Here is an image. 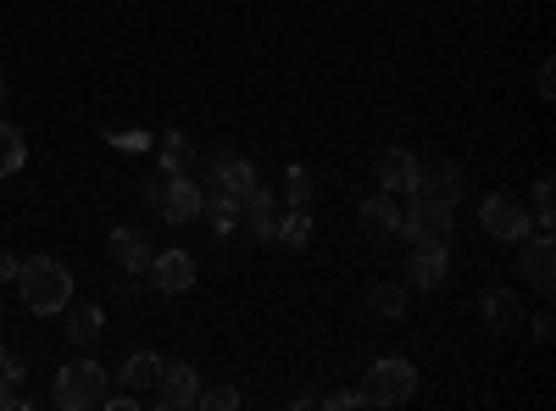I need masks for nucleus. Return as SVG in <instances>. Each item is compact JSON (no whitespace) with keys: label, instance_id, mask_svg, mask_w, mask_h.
<instances>
[{"label":"nucleus","instance_id":"obj_1","mask_svg":"<svg viewBox=\"0 0 556 411\" xmlns=\"http://www.w3.org/2000/svg\"><path fill=\"white\" fill-rule=\"evenodd\" d=\"M17 295H23V306L34 311V317H56L67 300H73V272L56 261V256H28V261H17Z\"/></svg>","mask_w":556,"mask_h":411},{"label":"nucleus","instance_id":"obj_2","mask_svg":"<svg viewBox=\"0 0 556 411\" xmlns=\"http://www.w3.org/2000/svg\"><path fill=\"white\" fill-rule=\"evenodd\" d=\"M362 406H406L417 395V368L406 356H379L374 368L362 373Z\"/></svg>","mask_w":556,"mask_h":411},{"label":"nucleus","instance_id":"obj_3","mask_svg":"<svg viewBox=\"0 0 556 411\" xmlns=\"http://www.w3.org/2000/svg\"><path fill=\"white\" fill-rule=\"evenodd\" d=\"M101 395H106V368H101V361L78 356V361H67V368H56L51 400H56L62 411H84V406H101Z\"/></svg>","mask_w":556,"mask_h":411},{"label":"nucleus","instance_id":"obj_4","mask_svg":"<svg viewBox=\"0 0 556 411\" xmlns=\"http://www.w3.org/2000/svg\"><path fill=\"white\" fill-rule=\"evenodd\" d=\"M451 211H456V206L412 190V206L401 211V234L417 240V245H445V240H451Z\"/></svg>","mask_w":556,"mask_h":411},{"label":"nucleus","instance_id":"obj_5","mask_svg":"<svg viewBox=\"0 0 556 411\" xmlns=\"http://www.w3.org/2000/svg\"><path fill=\"white\" fill-rule=\"evenodd\" d=\"M479 222H484V234H490V240H501V245H518V240H529V234H534V217L523 211V201H518V195H484Z\"/></svg>","mask_w":556,"mask_h":411},{"label":"nucleus","instance_id":"obj_6","mask_svg":"<svg viewBox=\"0 0 556 411\" xmlns=\"http://www.w3.org/2000/svg\"><path fill=\"white\" fill-rule=\"evenodd\" d=\"M256 184H262V178H256V167H251L240 151H217V156H212V172L201 178L206 195H235V201H245Z\"/></svg>","mask_w":556,"mask_h":411},{"label":"nucleus","instance_id":"obj_7","mask_svg":"<svg viewBox=\"0 0 556 411\" xmlns=\"http://www.w3.org/2000/svg\"><path fill=\"white\" fill-rule=\"evenodd\" d=\"M518 272H523V284L534 290V295H551L556 290V245H551V234H534L529 240H518Z\"/></svg>","mask_w":556,"mask_h":411},{"label":"nucleus","instance_id":"obj_8","mask_svg":"<svg viewBox=\"0 0 556 411\" xmlns=\"http://www.w3.org/2000/svg\"><path fill=\"white\" fill-rule=\"evenodd\" d=\"M195 395H201V373L190 368V361H162L151 400H156L162 411H184V406H195Z\"/></svg>","mask_w":556,"mask_h":411},{"label":"nucleus","instance_id":"obj_9","mask_svg":"<svg viewBox=\"0 0 556 411\" xmlns=\"http://www.w3.org/2000/svg\"><path fill=\"white\" fill-rule=\"evenodd\" d=\"M146 279L162 290V295H184V290H195V256L190 251H156L151 267H146Z\"/></svg>","mask_w":556,"mask_h":411},{"label":"nucleus","instance_id":"obj_10","mask_svg":"<svg viewBox=\"0 0 556 411\" xmlns=\"http://www.w3.org/2000/svg\"><path fill=\"white\" fill-rule=\"evenodd\" d=\"M201 206H206L201 178H190V172L167 178V195H162V217H167V222H195V217H201Z\"/></svg>","mask_w":556,"mask_h":411},{"label":"nucleus","instance_id":"obj_11","mask_svg":"<svg viewBox=\"0 0 556 411\" xmlns=\"http://www.w3.org/2000/svg\"><path fill=\"white\" fill-rule=\"evenodd\" d=\"M356 222H362V234L374 240V245H390V240L401 234V206H395V195H367L362 211H356Z\"/></svg>","mask_w":556,"mask_h":411},{"label":"nucleus","instance_id":"obj_12","mask_svg":"<svg viewBox=\"0 0 556 411\" xmlns=\"http://www.w3.org/2000/svg\"><path fill=\"white\" fill-rule=\"evenodd\" d=\"M106 256L123 272H146L151 256H156V245H151V234H139V228H112V234H106Z\"/></svg>","mask_w":556,"mask_h":411},{"label":"nucleus","instance_id":"obj_13","mask_svg":"<svg viewBox=\"0 0 556 411\" xmlns=\"http://www.w3.org/2000/svg\"><path fill=\"white\" fill-rule=\"evenodd\" d=\"M406 279H412L417 290L434 295V290L451 279V251H445V245H417V251H412V267H406Z\"/></svg>","mask_w":556,"mask_h":411},{"label":"nucleus","instance_id":"obj_14","mask_svg":"<svg viewBox=\"0 0 556 411\" xmlns=\"http://www.w3.org/2000/svg\"><path fill=\"white\" fill-rule=\"evenodd\" d=\"M62 317H67V339H73L78 350H89V345L106 334V311H101L96 300H67Z\"/></svg>","mask_w":556,"mask_h":411},{"label":"nucleus","instance_id":"obj_15","mask_svg":"<svg viewBox=\"0 0 556 411\" xmlns=\"http://www.w3.org/2000/svg\"><path fill=\"white\" fill-rule=\"evenodd\" d=\"M417 172H424V162H417L412 151H384L379 156V190L384 195H412L417 190Z\"/></svg>","mask_w":556,"mask_h":411},{"label":"nucleus","instance_id":"obj_16","mask_svg":"<svg viewBox=\"0 0 556 411\" xmlns=\"http://www.w3.org/2000/svg\"><path fill=\"white\" fill-rule=\"evenodd\" d=\"M484 323H490V334H518L523 329V300L513 295V290H490L484 295Z\"/></svg>","mask_w":556,"mask_h":411},{"label":"nucleus","instance_id":"obj_17","mask_svg":"<svg viewBox=\"0 0 556 411\" xmlns=\"http://www.w3.org/2000/svg\"><path fill=\"white\" fill-rule=\"evenodd\" d=\"M417 195H434V201L456 206V201H462V172H456L451 162H434V167H424V172H417Z\"/></svg>","mask_w":556,"mask_h":411},{"label":"nucleus","instance_id":"obj_18","mask_svg":"<svg viewBox=\"0 0 556 411\" xmlns=\"http://www.w3.org/2000/svg\"><path fill=\"white\" fill-rule=\"evenodd\" d=\"M151 151H156V162H162L167 178H178V172H190V167H195V145L184 140V133H162Z\"/></svg>","mask_w":556,"mask_h":411},{"label":"nucleus","instance_id":"obj_19","mask_svg":"<svg viewBox=\"0 0 556 411\" xmlns=\"http://www.w3.org/2000/svg\"><path fill=\"white\" fill-rule=\"evenodd\" d=\"M156 373H162V356L156 350H134L128 361H123V389H156Z\"/></svg>","mask_w":556,"mask_h":411},{"label":"nucleus","instance_id":"obj_20","mask_svg":"<svg viewBox=\"0 0 556 411\" xmlns=\"http://www.w3.org/2000/svg\"><path fill=\"white\" fill-rule=\"evenodd\" d=\"M28 162V140H23V128L17 123H0V178H17Z\"/></svg>","mask_w":556,"mask_h":411},{"label":"nucleus","instance_id":"obj_21","mask_svg":"<svg viewBox=\"0 0 556 411\" xmlns=\"http://www.w3.org/2000/svg\"><path fill=\"white\" fill-rule=\"evenodd\" d=\"M312 240V217H306V206H290L285 217H278V234H273V245H290V251H301Z\"/></svg>","mask_w":556,"mask_h":411},{"label":"nucleus","instance_id":"obj_22","mask_svg":"<svg viewBox=\"0 0 556 411\" xmlns=\"http://www.w3.org/2000/svg\"><path fill=\"white\" fill-rule=\"evenodd\" d=\"M367 306H374L379 317H401V311H406V284H374Z\"/></svg>","mask_w":556,"mask_h":411},{"label":"nucleus","instance_id":"obj_23","mask_svg":"<svg viewBox=\"0 0 556 411\" xmlns=\"http://www.w3.org/2000/svg\"><path fill=\"white\" fill-rule=\"evenodd\" d=\"M285 201H290V206H312V172H306L301 162L285 167Z\"/></svg>","mask_w":556,"mask_h":411},{"label":"nucleus","instance_id":"obj_24","mask_svg":"<svg viewBox=\"0 0 556 411\" xmlns=\"http://www.w3.org/2000/svg\"><path fill=\"white\" fill-rule=\"evenodd\" d=\"M551 217H556V184L540 178V184H534V228H540V234H551Z\"/></svg>","mask_w":556,"mask_h":411},{"label":"nucleus","instance_id":"obj_25","mask_svg":"<svg viewBox=\"0 0 556 411\" xmlns=\"http://www.w3.org/2000/svg\"><path fill=\"white\" fill-rule=\"evenodd\" d=\"M106 140H112L123 156H134V151H151L156 133H146V128H106Z\"/></svg>","mask_w":556,"mask_h":411},{"label":"nucleus","instance_id":"obj_26","mask_svg":"<svg viewBox=\"0 0 556 411\" xmlns=\"http://www.w3.org/2000/svg\"><path fill=\"white\" fill-rule=\"evenodd\" d=\"M195 406H201V411H235V406H240V389L212 384V389H201V395H195Z\"/></svg>","mask_w":556,"mask_h":411},{"label":"nucleus","instance_id":"obj_27","mask_svg":"<svg viewBox=\"0 0 556 411\" xmlns=\"http://www.w3.org/2000/svg\"><path fill=\"white\" fill-rule=\"evenodd\" d=\"M323 406H329V411H356L362 395L356 389H329V395H323Z\"/></svg>","mask_w":556,"mask_h":411},{"label":"nucleus","instance_id":"obj_28","mask_svg":"<svg viewBox=\"0 0 556 411\" xmlns=\"http://www.w3.org/2000/svg\"><path fill=\"white\" fill-rule=\"evenodd\" d=\"M0 384H12V389L23 384V361H17L12 350H0Z\"/></svg>","mask_w":556,"mask_h":411},{"label":"nucleus","instance_id":"obj_29","mask_svg":"<svg viewBox=\"0 0 556 411\" xmlns=\"http://www.w3.org/2000/svg\"><path fill=\"white\" fill-rule=\"evenodd\" d=\"M162 195H167V172H156L151 184H146V206H151L156 217H162Z\"/></svg>","mask_w":556,"mask_h":411},{"label":"nucleus","instance_id":"obj_30","mask_svg":"<svg viewBox=\"0 0 556 411\" xmlns=\"http://www.w3.org/2000/svg\"><path fill=\"white\" fill-rule=\"evenodd\" d=\"M529 334H534L540 345H545V339L556 334V323H551V311H540V317H529Z\"/></svg>","mask_w":556,"mask_h":411},{"label":"nucleus","instance_id":"obj_31","mask_svg":"<svg viewBox=\"0 0 556 411\" xmlns=\"http://www.w3.org/2000/svg\"><path fill=\"white\" fill-rule=\"evenodd\" d=\"M534 89H540V101H551V95H556V73H551V62H540V78H534Z\"/></svg>","mask_w":556,"mask_h":411},{"label":"nucleus","instance_id":"obj_32","mask_svg":"<svg viewBox=\"0 0 556 411\" xmlns=\"http://www.w3.org/2000/svg\"><path fill=\"white\" fill-rule=\"evenodd\" d=\"M101 406H106V411H134L139 400H134V389H123V395H101Z\"/></svg>","mask_w":556,"mask_h":411},{"label":"nucleus","instance_id":"obj_33","mask_svg":"<svg viewBox=\"0 0 556 411\" xmlns=\"http://www.w3.org/2000/svg\"><path fill=\"white\" fill-rule=\"evenodd\" d=\"M12 279H17V256L0 251V284H12Z\"/></svg>","mask_w":556,"mask_h":411}]
</instances>
